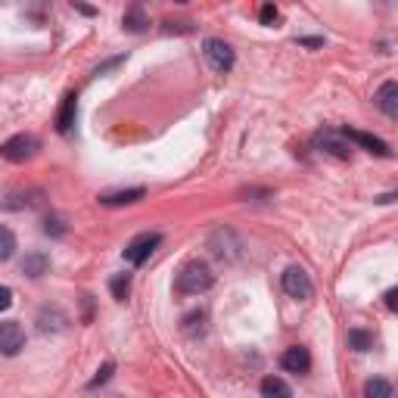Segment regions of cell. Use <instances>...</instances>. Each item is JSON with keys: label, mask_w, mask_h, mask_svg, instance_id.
Wrapping results in <instances>:
<instances>
[{"label": "cell", "mask_w": 398, "mask_h": 398, "mask_svg": "<svg viewBox=\"0 0 398 398\" xmlns=\"http://www.w3.org/2000/svg\"><path fill=\"white\" fill-rule=\"evenodd\" d=\"M38 150H41V140L34 134H16V137H10V140L0 147V156L6 159V162H28V159H34L38 156Z\"/></svg>", "instance_id": "2"}, {"label": "cell", "mask_w": 398, "mask_h": 398, "mask_svg": "<svg viewBox=\"0 0 398 398\" xmlns=\"http://www.w3.org/2000/svg\"><path fill=\"white\" fill-rule=\"evenodd\" d=\"M212 284H215L212 267L206 262H190V265L180 267L175 286H178V293H184V296H199V293H206V289H212Z\"/></svg>", "instance_id": "1"}, {"label": "cell", "mask_w": 398, "mask_h": 398, "mask_svg": "<svg viewBox=\"0 0 398 398\" xmlns=\"http://www.w3.org/2000/svg\"><path fill=\"white\" fill-rule=\"evenodd\" d=\"M112 371H115V364H112V361H106V364H103V367H100V371H97V376H93V380L88 383V389H97V386H103V383H106V380H110V376H112Z\"/></svg>", "instance_id": "20"}, {"label": "cell", "mask_w": 398, "mask_h": 398, "mask_svg": "<svg viewBox=\"0 0 398 398\" xmlns=\"http://www.w3.org/2000/svg\"><path fill=\"white\" fill-rule=\"evenodd\" d=\"M147 197V190L143 187H131V190H119V193H106V197H100L103 206H131V202H140Z\"/></svg>", "instance_id": "12"}, {"label": "cell", "mask_w": 398, "mask_h": 398, "mask_svg": "<svg viewBox=\"0 0 398 398\" xmlns=\"http://www.w3.org/2000/svg\"><path fill=\"white\" fill-rule=\"evenodd\" d=\"M364 398H392V383L376 376V380H371L364 386Z\"/></svg>", "instance_id": "16"}, {"label": "cell", "mask_w": 398, "mask_h": 398, "mask_svg": "<svg viewBox=\"0 0 398 398\" xmlns=\"http://www.w3.org/2000/svg\"><path fill=\"white\" fill-rule=\"evenodd\" d=\"M110 289H112L115 302H125L128 293H131V274H115V277L110 280Z\"/></svg>", "instance_id": "15"}, {"label": "cell", "mask_w": 398, "mask_h": 398, "mask_svg": "<svg viewBox=\"0 0 398 398\" xmlns=\"http://www.w3.org/2000/svg\"><path fill=\"white\" fill-rule=\"evenodd\" d=\"M280 364H284L289 373H308L311 371V354H308L305 345H293V349L284 352Z\"/></svg>", "instance_id": "7"}, {"label": "cell", "mask_w": 398, "mask_h": 398, "mask_svg": "<svg viewBox=\"0 0 398 398\" xmlns=\"http://www.w3.org/2000/svg\"><path fill=\"white\" fill-rule=\"evenodd\" d=\"M314 143H317V147H324L330 156H336V159H349V153H352L349 143H345L339 134H333V131H327V134H317V140H314Z\"/></svg>", "instance_id": "11"}, {"label": "cell", "mask_w": 398, "mask_h": 398, "mask_svg": "<svg viewBox=\"0 0 398 398\" xmlns=\"http://www.w3.org/2000/svg\"><path fill=\"white\" fill-rule=\"evenodd\" d=\"M206 60H208V66H212L215 72H230L234 69V50H230V44H224V41H218V38H208L206 41Z\"/></svg>", "instance_id": "4"}, {"label": "cell", "mask_w": 398, "mask_h": 398, "mask_svg": "<svg viewBox=\"0 0 398 398\" xmlns=\"http://www.w3.org/2000/svg\"><path fill=\"white\" fill-rule=\"evenodd\" d=\"M376 106H380L389 119H398V84L395 81H386L376 91Z\"/></svg>", "instance_id": "10"}, {"label": "cell", "mask_w": 398, "mask_h": 398, "mask_svg": "<svg viewBox=\"0 0 398 398\" xmlns=\"http://www.w3.org/2000/svg\"><path fill=\"white\" fill-rule=\"evenodd\" d=\"M121 25L128 28V32H143L150 22H147V16H143V10L140 6H134L131 13H125V19H121Z\"/></svg>", "instance_id": "18"}, {"label": "cell", "mask_w": 398, "mask_h": 398, "mask_svg": "<svg viewBox=\"0 0 398 398\" xmlns=\"http://www.w3.org/2000/svg\"><path fill=\"white\" fill-rule=\"evenodd\" d=\"M159 243H162V234H140V237H134V240L125 246V258L131 265H143L156 252Z\"/></svg>", "instance_id": "3"}, {"label": "cell", "mask_w": 398, "mask_h": 398, "mask_svg": "<svg viewBox=\"0 0 398 398\" xmlns=\"http://www.w3.org/2000/svg\"><path fill=\"white\" fill-rule=\"evenodd\" d=\"M262 398H293V389L280 376H265L262 380Z\"/></svg>", "instance_id": "13"}, {"label": "cell", "mask_w": 398, "mask_h": 398, "mask_svg": "<svg viewBox=\"0 0 398 398\" xmlns=\"http://www.w3.org/2000/svg\"><path fill=\"white\" fill-rule=\"evenodd\" d=\"M75 115H78V97H75V93H66V97H62L60 112H56V131L69 134L72 128H75Z\"/></svg>", "instance_id": "9"}, {"label": "cell", "mask_w": 398, "mask_h": 398, "mask_svg": "<svg viewBox=\"0 0 398 398\" xmlns=\"http://www.w3.org/2000/svg\"><path fill=\"white\" fill-rule=\"evenodd\" d=\"M10 305H13V289L0 284V311H6V308H10Z\"/></svg>", "instance_id": "23"}, {"label": "cell", "mask_w": 398, "mask_h": 398, "mask_svg": "<svg viewBox=\"0 0 398 398\" xmlns=\"http://www.w3.org/2000/svg\"><path fill=\"white\" fill-rule=\"evenodd\" d=\"M284 293L293 296V299H311L314 296V286H311L308 274L302 267H286L284 271Z\"/></svg>", "instance_id": "6"}, {"label": "cell", "mask_w": 398, "mask_h": 398, "mask_svg": "<svg viewBox=\"0 0 398 398\" xmlns=\"http://www.w3.org/2000/svg\"><path fill=\"white\" fill-rule=\"evenodd\" d=\"M25 349V330L19 327L16 321H4L0 324V354L13 358Z\"/></svg>", "instance_id": "5"}, {"label": "cell", "mask_w": 398, "mask_h": 398, "mask_svg": "<svg viewBox=\"0 0 398 398\" xmlns=\"http://www.w3.org/2000/svg\"><path fill=\"white\" fill-rule=\"evenodd\" d=\"M383 299H386V308H389V311H395V308H398V289H395V286L386 289V296H383Z\"/></svg>", "instance_id": "24"}, {"label": "cell", "mask_w": 398, "mask_h": 398, "mask_svg": "<svg viewBox=\"0 0 398 398\" xmlns=\"http://www.w3.org/2000/svg\"><path fill=\"white\" fill-rule=\"evenodd\" d=\"M349 345L354 352H367L373 345V339H371V333H364V330H352L349 333Z\"/></svg>", "instance_id": "19"}, {"label": "cell", "mask_w": 398, "mask_h": 398, "mask_svg": "<svg viewBox=\"0 0 398 398\" xmlns=\"http://www.w3.org/2000/svg\"><path fill=\"white\" fill-rule=\"evenodd\" d=\"M13 252H16V234H13L10 227H4V224H0V262L13 258Z\"/></svg>", "instance_id": "17"}, {"label": "cell", "mask_w": 398, "mask_h": 398, "mask_svg": "<svg viewBox=\"0 0 398 398\" xmlns=\"http://www.w3.org/2000/svg\"><path fill=\"white\" fill-rule=\"evenodd\" d=\"M277 16H280V13H277V6H274V4H265V6H262V13H258L262 25H274V22H277Z\"/></svg>", "instance_id": "22"}, {"label": "cell", "mask_w": 398, "mask_h": 398, "mask_svg": "<svg viewBox=\"0 0 398 398\" xmlns=\"http://www.w3.org/2000/svg\"><path fill=\"white\" fill-rule=\"evenodd\" d=\"M47 267H50V258L44 252H32V256H25V262H22V271L28 277H41V274H47Z\"/></svg>", "instance_id": "14"}, {"label": "cell", "mask_w": 398, "mask_h": 398, "mask_svg": "<svg viewBox=\"0 0 398 398\" xmlns=\"http://www.w3.org/2000/svg\"><path fill=\"white\" fill-rule=\"evenodd\" d=\"M299 44H305V47H321V44H324V38H302Z\"/></svg>", "instance_id": "25"}, {"label": "cell", "mask_w": 398, "mask_h": 398, "mask_svg": "<svg viewBox=\"0 0 398 398\" xmlns=\"http://www.w3.org/2000/svg\"><path fill=\"white\" fill-rule=\"evenodd\" d=\"M44 234L47 237H62V234H66V224H62L60 218H47L44 221Z\"/></svg>", "instance_id": "21"}, {"label": "cell", "mask_w": 398, "mask_h": 398, "mask_svg": "<svg viewBox=\"0 0 398 398\" xmlns=\"http://www.w3.org/2000/svg\"><path fill=\"white\" fill-rule=\"evenodd\" d=\"M343 137H345V140H354L358 147H364L367 153H376V156H392V150H389L386 143H383L380 137H373V134H364V131H354V128H345Z\"/></svg>", "instance_id": "8"}]
</instances>
